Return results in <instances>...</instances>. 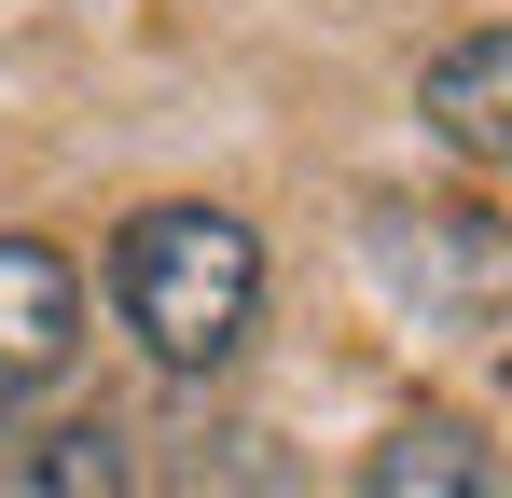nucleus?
Instances as JSON below:
<instances>
[{"label": "nucleus", "instance_id": "7ed1b4c3", "mask_svg": "<svg viewBox=\"0 0 512 498\" xmlns=\"http://www.w3.org/2000/svg\"><path fill=\"white\" fill-rule=\"evenodd\" d=\"M70 346H84V277H70V249L0 236V415L42 402V388L70 374Z\"/></svg>", "mask_w": 512, "mask_h": 498}, {"label": "nucleus", "instance_id": "f257e3e1", "mask_svg": "<svg viewBox=\"0 0 512 498\" xmlns=\"http://www.w3.org/2000/svg\"><path fill=\"white\" fill-rule=\"evenodd\" d=\"M111 305H125V332L167 374H222L250 346V319H263V236L236 208H194V194L180 208H139L111 236Z\"/></svg>", "mask_w": 512, "mask_h": 498}, {"label": "nucleus", "instance_id": "20e7f679", "mask_svg": "<svg viewBox=\"0 0 512 498\" xmlns=\"http://www.w3.org/2000/svg\"><path fill=\"white\" fill-rule=\"evenodd\" d=\"M416 111H429L471 166H512V28L443 42V56H429V83H416Z\"/></svg>", "mask_w": 512, "mask_h": 498}, {"label": "nucleus", "instance_id": "f03ea898", "mask_svg": "<svg viewBox=\"0 0 512 498\" xmlns=\"http://www.w3.org/2000/svg\"><path fill=\"white\" fill-rule=\"evenodd\" d=\"M360 249H374V277H388L429 332H485V319H512V222H485V208H416V194H374Z\"/></svg>", "mask_w": 512, "mask_h": 498}, {"label": "nucleus", "instance_id": "423d86ee", "mask_svg": "<svg viewBox=\"0 0 512 498\" xmlns=\"http://www.w3.org/2000/svg\"><path fill=\"white\" fill-rule=\"evenodd\" d=\"M360 498H485V443H471V415H402V429L360 457Z\"/></svg>", "mask_w": 512, "mask_h": 498}, {"label": "nucleus", "instance_id": "39448f33", "mask_svg": "<svg viewBox=\"0 0 512 498\" xmlns=\"http://www.w3.org/2000/svg\"><path fill=\"white\" fill-rule=\"evenodd\" d=\"M0 498H125V429L111 415H56V429L0 443Z\"/></svg>", "mask_w": 512, "mask_h": 498}]
</instances>
